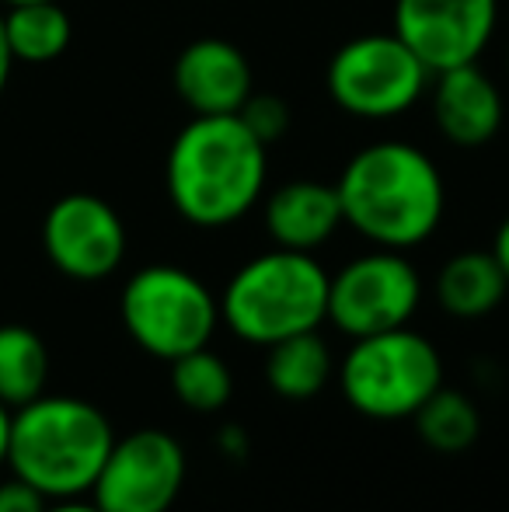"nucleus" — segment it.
Returning <instances> with one entry per match:
<instances>
[{
    "label": "nucleus",
    "instance_id": "7",
    "mask_svg": "<svg viewBox=\"0 0 509 512\" xmlns=\"http://www.w3.org/2000/svg\"><path fill=\"white\" fill-rule=\"evenodd\" d=\"M328 95L346 115L394 119L426 95L429 70L394 32L356 35L328 60Z\"/></svg>",
    "mask_w": 509,
    "mask_h": 512
},
{
    "label": "nucleus",
    "instance_id": "3",
    "mask_svg": "<svg viewBox=\"0 0 509 512\" xmlns=\"http://www.w3.org/2000/svg\"><path fill=\"white\" fill-rule=\"evenodd\" d=\"M116 432L102 408L81 398H35L14 408L7 467L14 478L39 488L49 502L91 492Z\"/></svg>",
    "mask_w": 509,
    "mask_h": 512
},
{
    "label": "nucleus",
    "instance_id": "22",
    "mask_svg": "<svg viewBox=\"0 0 509 512\" xmlns=\"http://www.w3.org/2000/svg\"><path fill=\"white\" fill-rule=\"evenodd\" d=\"M46 506L49 499L28 481L14 478V474L7 481H0V512H46Z\"/></svg>",
    "mask_w": 509,
    "mask_h": 512
},
{
    "label": "nucleus",
    "instance_id": "21",
    "mask_svg": "<svg viewBox=\"0 0 509 512\" xmlns=\"http://www.w3.org/2000/svg\"><path fill=\"white\" fill-rule=\"evenodd\" d=\"M238 119L245 122L248 133H252L258 143L272 147V143H279L286 133H290L293 112L279 95H248V102L241 105Z\"/></svg>",
    "mask_w": 509,
    "mask_h": 512
},
{
    "label": "nucleus",
    "instance_id": "20",
    "mask_svg": "<svg viewBox=\"0 0 509 512\" xmlns=\"http://www.w3.org/2000/svg\"><path fill=\"white\" fill-rule=\"evenodd\" d=\"M171 387H175V398L189 411L213 415V411L227 408V401H231L234 377H231V366L206 345V349L178 356L171 363Z\"/></svg>",
    "mask_w": 509,
    "mask_h": 512
},
{
    "label": "nucleus",
    "instance_id": "25",
    "mask_svg": "<svg viewBox=\"0 0 509 512\" xmlns=\"http://www.w3.org/2000/svg\"><path fill=\"white\" fill-rule=\"evenodd\" d=\"M11 415L14 411L0 401V467L7 464V446H11Z\"/></svg>",
    "mask_w": 509,
    "mask_h": 512
},
{
    "label": "nucleus",
    "instance_id": "15",
    "mask_svg": "<svg viewBox=\"0 0 509 512\" xmlns=\"http://www.w3.org/2000/svg\"><path fill=\"white\" fill-rule=\"evenodd\" d=\"M506 290L509 279L492 251H461V255L447 258L440 276H436L440 307L450 317H464V321L492 314L503 304Z\"/></svg>",
    "mask_w": 509,
    "mask_h": 512
},
{
    "label": "nucleus",
    "instance_id": "18",
    "mask_svg": "<svg viewBox=\"0 0 509 512\" xmlns=\"http://www.w3.org/2000/svg\"><path fill=\"white\" fill-rule=\"evenodd\" d=\"M49 380L46 342L25 324L0 328V401L7 408H21L42 398Z\"/></svg>",
    "mask_w": 509,
    "mask_h": 512
},
{
    "label": "nucleus",
    "instance_id": "8",
    "mask_svg": "<svg viewBox=\"0 0 509 512\" xmlns=\"http://www.w3.org/2000/svg\"><path fill=\"white\" fill-rule=\"evenodd\" d=\"M422 300V279L401 251L374 248L328 276V321L349 338L405 328Z\"/></svg>",
    "mask_w": 509,
    "mask_h": 512
},
{
    "label": "nucleus",
    "instance_id": "19",
    "mask_svg": "<svg viewBox=\"0 0 509 512\" xmlns=\"http://www.w3.org/2000/svg\"><path fill=\"white\" fill-rule=\"evenodd\" d=\"M415 429H419L422 443L433 446L436 453H464L475 446L478 432H482V415L478 405L461 391H440L415 411Z\"/></svg>",
    "mask_w": 509,
    "mask_h": 512
},
{
    "label": "nucleus",
    "instance_id": "12",
    "mask_svg": "<svg viewBox=\"0 0 509 512\" xmlns=\"http://www.w3.org/2000/svg\"><path fill=\"white\" fill-rule=\"evenodd\" d=\"M171 84L196 115H238L252 95V67L234 42L206 35L178 53Z\"/></svg>",
    "mask_w": 509,
    "mask_h": 512
},
{
    "label": "nucleus",
    "instance_id": "14",
    "mask_svg": "<svg viewBox=\"0 0 509 512\" xmlns=\"http://www.w3.org/2000/svg\"><path fill=\"white\" fill-rule=\"evenodd\" d=\"M342 203L328 182H290L265 199V230L286 251H314L335 237L342 227Z\"/></svg>",
    "mask_w": 509,
    "mask_h": 512
},
{
    "label": "nucleus",
    "instance_id": "6",
    "mask_svg": "<svg viewBox=\"0 0 509 512\" xmlns=\"http://www.w3.org/2000/svg\"><path fill=\"white\" fill-rule=\"evenodd\" d=\"M119 314L136 345L154 359L175 363L206 349L220 324V297L189 269L147 265L133 272L119 297Z\"/></svg>",
    "mask_w": 509,
    "mask_h": 512
},
{
    "label": "nucleus",
    "instance_id": "13",
    "mask_svg": "<svg viewBox=\"0 0 509 512\" xmlns=\"http://www.w3.org/2000/svg\"><path fill=\"white\" fill-rule=\"evenodd\" d=\"M503 95L496 81L478 70V63L436 74L433 122L447 143L461 150H478L496 140L503 129Z\"/></svg>",
    "mask_w": 509,
    "mask_h": 512
},
{
    "label": "nucleus",
    "instance_id": "27",
    "mask_svg": "<svg viewBox=\"0 0 509 512\" xmlns=\"http://www.w3.org/2000/svg\"><path fill=\"white\" fill-rule=\"evenodd\" d=\"M4 4H11V7H14V4H39V0H4Z\"/></svg>",
    "mask_w": 509,
    "mask_h": 512
},
{
    "label": "nucleus",
    "instance_id": "4",
    "mask_svg": "<svg viewBox=\"0 0 509 512\" xmlns=\"http://www.w3.org/2000/svg\"><path fill=\"white\" fill-rule=\"evenodd\" d=\"M220 321L252 345H276L328 321V272L307 251L255 255L220 293Z\"/></svg>",
    "mask_w": 509,
    "mask_h": 512
},
{
    "label": "nucleus",
    "instance_id": "10",
    "mask_svg": "<svg viewBox=\"0 0 509 512\" xmlns=\"http://www.w3.org/2000/svg\"><path fill=\"white\" fill-rule=\"evenodd\" d=\"M499 25V0H394L391 32L429 74L468 67L489 49Z\"/></svg>",
    "mask_w": 509,
    "mask_h": 512
},
{
    "label": "nucleus",
    "instance_id": "2",
    "mask_svg": "<svg viewBox=\"0 0 509 512\" xmlns=\"http://www.w3.org/2000/svg\"><path fill=\"white\" fill-rule=\"evenodd\" d=\"M238 115H196L178 129L164 161V189L192 227H231L262 199L269 157Z\"/></svg>",
    "mask_w": 509,
    "mask_h": 512
},
{
    "label": "nucleus",
    "instance_id": "11",
    "mask_svg": "<svg viewBox=\"0 0 509 512\" xmlns=\"http://www.w3.org/2000/svg\"><path fill=\"white\" fill-rule=\"evenodd\" d=\"M42 248L63 276L77 283L109 279L126 258V227L105 199L70 192L42 220Z\"/></svg>",
    "mask_w": 509,
    "mask_h": 512
},
{
    "label": "nucleus",
    "instance_id": "9",
    "mask_svg": "<svg viewBox=\"0 0 509 512\" xmlns=\"http://www.w3.org/2000/svg\"><path fill=\"white\" fill-rule=\"evenodd\" d=\"M185 485V450L164 429H136L116 439L91 485L102 512H168Z\"/></svg>",
    "mask_w": 509,
    "mask_h": 512
},
{
    "label": "nucleus",
    "instance_id": "26",
    "mask_svg": "<svg viewBox=\"0 0 509 512\" xmlns=\"http://www.w3.org/2000/svg\"><path fill=\"white\" fill-rule=\"evenodd\" d=\"M46 512H102V509L84 499H56V502H49Z\"/></svg>",
    "mask_w": 509,
    "mask_h": 512
},
{
    "label": "nucleus",
    "instance_id": "23",
    "mask_svg": "<svg viewBox=\"0 0 509 512\" xmlns=\"http://www.w3.org/2000/svg\"><path fill=\"white\" fill-rule=\"evenodd\" d=\"M11 67H14V53L7 46V32H4V14H0V95L7 88V77H11Z\"/></svg>",
    "mask_w": 509,
    "mask_h": 512
},
{
    "label": "nucleus",
    "instance_id": "17",
    "mask_svg": "<svg viewBox=\"0 0 509 512\" xmlns=\"http://www.w3.org/2000/svg\"><path fill=\"white\" fill-rule=\"evenodd\" d=\"M4 32L14 60L53 63L67 53L74 25L56 0H39V4H14L4 14Z\"/></svg>",
    "mask_w": 509,
    "mask_h": 512
},
{
    "label": "nucleus",
    "instance_id": "5",
    "mask_svg": "<svg viewBox=\"0 0 509 512\" xmlns=\"http://www.w3.org/2000/svg\"><path fill=\"white\" fill-rule=\"evenodd\" d=\"M346 401L377 422L412 418L443 387V359L426 335L405 328L353 338L339 370Z\"/></svg>",
    "mask_w": 509,
    "mask_h": 512
},
{
    "label": "nucleus",
    "instance_id": "24",
    "mask_svg": "<svg viewBox=\"0 0 509 512\" xmlns=\"http://www.w3.org/2000/svg\"><path fill=\"white\" fill-rule=\"evenodd\" d=\"M492 255H496V262L503 265L506 279H509V216L503 220V227L496 230V244H492Z\"/></svg>",
    "mask_w": 509,
    "mask_h": 512
},
{
    "label": "nucleus",
    "instance_id": "1",
    "mask_svg": "<svg viewBox=\"0 0 509 512\" xmlns=\"http://www.w3.org/2000/svg\"><path fill=\"white\" fill-rule=\"evenodd\" d=\"M342 220L377 248L408 251L429 241L443 220L447 189L436 161L405 140L356 150L335 182Z\"/></svg>",
    "mask_w": 509,
    "mask_h": 512
},
{
    "label": "nucleus",
    "instance_id": "16",
    "mask_svg": "<svg viewBox=\"0 0 509 512\" xmlns=\"http://www.w3.org/2000/svg\"><path fill=\"white\" fill-rule=\"evenodd\" d=\"M265 380L286 401H307L321 394L332 380V352H328L325 338L318 331H304V335H290L269 345Z\"/></svg>",
    "mask_w": 509,
    "mask_h": 512
}]
</instances>
